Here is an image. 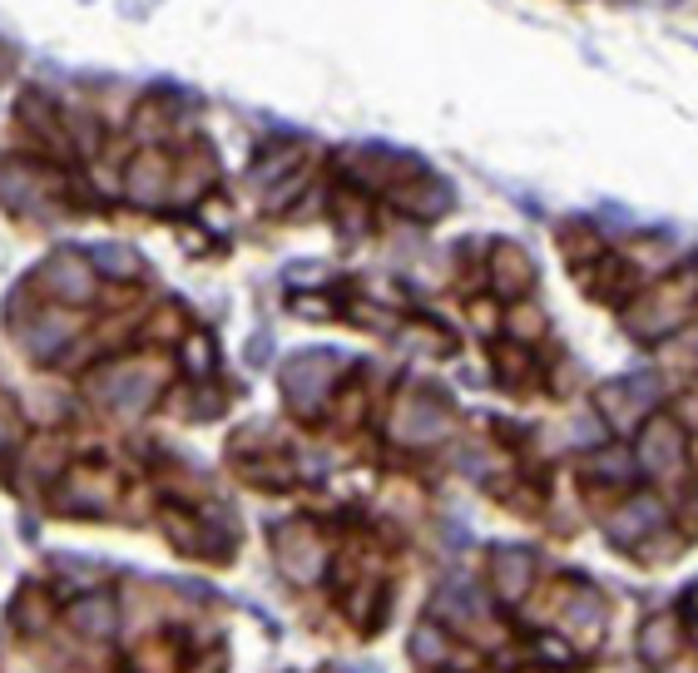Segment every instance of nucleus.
<instances>
[{"mask_svg": "<svg viewBox=\"0 0 698 673\" xmlns=\"http://www.w3.org/2000/svg\"><path fill=\"white\" fill-rule=\"evenodd\" d=\"M154 386H159V376L154 372H140V366H115V372L95 386V396L99 401H109L115 411H140L144 401L154 396Z\"/></svg>", "mask_w": 698, "mask_h": 673, "instance_id": "nucleus-1", "label": "nucleus"}, {"mask_svg": "<svg viewBox=\"0 0 698 673\" xmlns=\"http://www.w3.org/2000/svg\"><path fill=\"white\" fill-rule=\"evenodd\" d=\"M441 431H446V417L431 407H407L397 417V436H407V441H431V436H441Z\"/></svg>", "mask_w": 698, "mask_h": 673, "instance_id": "nucleus-7", "label": "nucleus"}, {"mask_svg": "<svg viewBox=\"0 0 698 673\" xmlns=\"http://www.w3.org/2000/svg\"><path fill=\"white\" fill-rule=\"evenodd\" d=\"M278 550H282V560H288V569L298 579H312V575H317V565H323V550H317V540H312V534H282Z\"/></svg>", "mask_w": 698, "mask_h": 673, "instance_id": "nucleus-5", "label": "nucleus"}, {"mask_svg": "<svg viewBox=\"0 0 698 673\" xmlns=\"http://www.w3.org/2000/svg\"><path fill=\"white\" fill-rule=\"evenodd\" d=\"M130 189H134V199H159V193H164V164H159V159L134 164Z\"/></svg>", "mask_w": 698, "mask_h": 673, "instance_id": "nucleus-10", "label": "nucleus"}, {"mask_svg": "<svg viewBox=\"0 0 698 673\" xmlns=\"http://www.w3.org/2000/svg\"><path fill=\"white\" fill-rule=\"evenodd\" d=\"M70 332H75V322H70V317H55V312H50V317H40L35 327H25V347H31V352H55V347L65 342Z\"/></svg>", "mask_w": 698, "mask_h": 673, "instance_id": "nucleus-8", "label": "nucleus"}, {"mask_svg": "<svg viewBox=\"0 0 698 673\" xmlns=\"http://www.w3.org/2000/svg\"><path fill=\"white\" fill-rule=\"evenodd\" d=\"M649 520H659V505H654V501H629L619 515H614V534H634V530H645Z\"/></svg>", "mask_w": 698, "mask_h": 673, "instance_id": "nucleus-9", "label": "nucleus"}, {"mask_svg": "<svg viewBox=\"0 0 698 673\" xmlns=\"http://www.w3.org/2000/svg\"><path fill=\"white\" fill-rule=\"evenodd\" d=\"M327 376H333L327 357H302V362H292V372H288V392L298 396V401H312V396L327 386Z\"/></svg>", "mask_w": 698, "mask_h": 673, "instance_id": "nucleus-4", "label": "nucleus"}, {"mask_svg": "<svg viewBox=\"0 0 698 673\" xmlns=\"http://www.w3.org/2000/svg\"><path fill=\"white\" fill-rule=\"evenodd\" d=\"M50 283H55V292H60V298H70V302H85L89 292H95V273H89L80 257H55V263H50Z\"/></svg>", "mask_w": 698, "mask_h": 673, "instance_id": "nucleus-3", "label": "nucleus"}, {"mask_svg": "<svg viewBox=\"0 0 698 673\" xmlns=\"http://www.w3.org/2000/svg\"><path fill=\"white\" fill-rule=\"evenodd\" d=\"M15 431H21V426H15V421H11V417H5V411H0V446H5V441H11V436H15Z\"/></svg>", "mask_w": 698, "mask_h": 673, "instance_id": "nucleus-12", "label": "nucleus"}, {"mask_svg": "<svg viewBox=\"0 0 698 673\" xmlns=\"http://www.w3.org/2000/svg\"><path fill=\"white\" fill-rule=\"evenodd\" d=\"M678 460H684V441H678V431L669 426V421H654L649 436H645V466L664 476V470H674Z\"/></svg>", "mask_w": 698, "mask_h": 673, "instance_id": "nucleus-2", "label": "nucleus"}, {"mask_svg": "<svg viewBox=\"0 0 698 673\" xmlns=\"http://www.w3.org/2000/svg\"><path fill=\"white\" fill-rule=\"evenodd\" d=\"M411 644H417V659L421 663H441V634L436 629H421Z\"/></svg>", "mask_w": 698, "mask_h": 673, "instance_id": "nucleus-11", "label": "nucleus"}, {"mask_svg": "<svg viewBox=\"0 0 698 673\" xmlns=\"http://www.w3.org/2000/svg\"><path fill=\"white\" fill-rule=\"evenodd\" d=\"M70 624H75L85 639H105V634L115 629V610H109L105 599H85V604L70 610Z\"/></svg>", "mask_w": 698, "mask_h": 673, "instance_id": "nucleus-6", "label": "nucleus"}]
</instances>
